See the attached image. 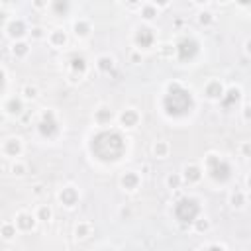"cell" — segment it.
I'll return each instance as SVG.
<instances>
[{
  "label": "cell",
  "mask_w": 251,
  "mask_h": 251,
  "mask_svg": "<svg viewBox=\"0 0 251 251\" xmlns=\"http://www.w3.org/2000/svg\"><path fill=\"white\" fill-rule=\"evenodd\" d=\"M163 114L171 120H182L190 116L196 108V100L190 88L182 86L178 80H171L165 88L163 100H161Z\"/></svg>",
  "instance_id": "6da1fadb"
},
{
  "label": "cell",
  "mask_w": 251,
  "mask_h": 251,
  "mask_svg": "<svg viewBox=\"0 0 251 251\" xmlns=\"http://www.w3.org/2000/svg\"><path fill=\"white\" fill-rule=\"evenodd\" d=\"M126 141L127 139L120 131L102 127V131L92 135L90 151L102 163H118L126 155V151H127V143Z\"/></svg>",
  "instance_id": "7a4b0ae2"
},
{
  "label": "cell",
  "mask_w": 251,
  "mask_h": 251,
  "mask_svg": "<svg viewBox=\"0 0 251 251\" xmlns=\"http://www.w3.org/2000/svg\"><path fill=\"white\" fill-rule=\"evenodd\" d=\"M206 175L216 182V184H227L231 178H233V169H231V163L224 157H220L218 153L210 151L204 155V167Z\"/></svg>",
  "instance_id": "3957f363"
},
{
  "label": "cell",
  "mask_w": 251,
  "mask_h": 251,
  "mask_svg": "<svg viewBox=\"0 0 251 251\" xmlns=\"http://www.w3.org/2000/svg\"><path fill=\"white\" fill-rule=\"evenodd\" d=\"M200 214H202V206L196 196H180L173 206V216L184 229L190 227L194 218H198Z\"/></svg>",
  "instance_id": "277c9868"
},
{
  "label": "cell",
  "mask_w": 251,
  "mask_h": 251,
  "mask_svg": "<svg viewBox=\"0 0 251 251\" xmlns=\"http://www.w3.org/2000/svg\"><path fill=\"white\" fill-rule=\"evenodd\" d=\"M61 122L55 114V110H43L39 120H37V133L43 137V139H57L61 135Z\"/></svg>",
  "instance_id": "5b68a950"
},
{
  "label": "cell",
  "mask_w": 251,
  "mask_h": 251,
  "mask_svg": "<svg viewBox=\"0 0 251 251\" xmlns=\"http://www.w3.org/2000/svg\"><path fill=\"white\" fill-rule=\"evenodd\" d=\"M200 55V43L190 37L184 35L175 43V59H178L180 63H190Z\"/></svg>",
  "instance_id": "8992f818"
},
{
  "label": "cell",
  "mask_w": 251,
  "mask_h": 251,
  "mask_svg": "<svg viewBox=\"0 0 251 251\" xmlns=\"http://www.w3.org/2000/svg\"><path fill=\"white\" fill-rule=\"evenodd\" d=\"M131 41H133L135 49H139V51H149V49L155 47L157 35H155V31H153V27H149L147 24H141V25L135 27Z\"/></svg>",
  "instance_id": "52a82bcc"
},
{
  "label": "cell",
  "mask_w": 251,
  "mask_h": 251,
  "mask_svg": "<svg viewBox=\"0 0 251 251\" xmlns=\"http://www.w3.org/2000/svg\"><path fill=\"white\" fill-rule=\"evenodd\" d=\"M67 65H69L67 78H69L71 84H78L88 75V61L84 59V55H78V53L71 55V59H69Z\"/></svg>",
  "instance_id": "ba28073f"
},
{
  "label": "cell",
  "mask_w": 251,
  "mask_h": 251,
  "mask_svg": "<svg viewBox=\"0 0 251 251\" xmlns=\"http://www.w3.org/2000/svg\"><path fill=\"white\" fill-rule=\"evenodd\" d=\"M57 200L63 208L67 210H73L78 202H80V190L75 186V184H65L57 190Z\"/></svg>",
  "instance_id": "9c48e42d"
},
{
  "label": "cell",
  "mask_w": 251,
  "mask_h": 251,
  "mask_svg": "<svg viewBox=\"0 0 251 251\" xmlns=\"http://www.w3.org/2000/svg\"><path fill=\"white\" fill-rule=\"evenodd\" d=\"M116 122L120 124L122 129L129 131V129H135V127L139 126V122H141V114H139L137 108L127 106V108H124L120 114H116Z\"/></svg>",
  "instance_id": "30bf717a"
},
{
  "label": "cell",
  "mask_w": 251,
  "mask_h": 251,
  "mask_svg": "<svg viewBox=\"0 0 251 251\" xmlns=\"http://www.w3.org/2000/svg\"><path fill=\"white\" fill-rule=\"evenodd\" d=\"M141 173L139 171H133V169H127V171H124L122 175H120V178H118V184H120V188L124 190V192H137L139 190V186H141Z\"/></svg>",
  "instance_id": "8fae6325"
},
{
  "label": "cell",
  "mask_w": 251,
  "mask_h": 251,
  "mask_svg": "<svg viewBox=\"0 0 251 251\" xmlns=\"http://www.w3.org/2000/svg\"><path fill=\"white\" fill-rule=\"evenodd\" d=\"M27 24H25V20H22V18H12V20H8L6 22V25H4V31H6V37L8 39H12V41H18V39H24L25 35H27Z\"/></svg>",
  "instance_id": "7c38bea8"
},
{
  "label": "cell",
  "mask_w": 251,
  "mask_h": 251,
  "mask_svg": "<svg viewBox=\"0 0 251 251\" xmlns=\"http://www.w3.org/2000/svg\"><path fill=\"white\" fill-rule=\"evenodd\" d=\"M2 155H6L8 159H18L22 157L24 153V139L20 135H10L2 141V147H0Z\"/></svg>",
  "instance_id": "4fadbf2b"
},
{
  "label": "cell",
  "mask_w": 251,
  "mask_h": 251,
  "mask_svg": "<svg viewBox=\"0 0 251 251\" xmlns=\"http://www.w3.org/2000/svg\"><path fill=\"white\" fill-rule=\"evenodd\" d=\"M180 176H182V184H188V186H194L202 180L204 176V169L196 163H184L182 169H180Z\"/></svg>",
  "instance_id": "5bb4252c"
},
{
  "label": "cell",
  "mask_w": 251,
  "mask_h": 251,
  "mask_svg": "<svg viewBox=\"0 0 251 251\" xmlns=\"http://www.w3.org/2000/svg\"><path fill=\"white\" fill-rule=\"evenodd\" d=\"M114 120H116V114H114V110H112L108 104H100V106L92 112V122H94L98 127H110Z\"/></svg>",
  "instance_id": "9a60e30c"
},
{
  "label": "cell",
  "mask_w": 251,
  "mask_h": 251,
  "mask_svg": "<svg viewBox=\"0 0 251 251\" xmlns=\"http://www.w3.org/2000/svg\"><path fill=\"white\" fill-rule=\"evenodd\" d=\"M14 224H16V227H18V231L29 233V231L35 229V226H37V218H35V214L27 212V210H20V212L14 216Z\"/></svg>",
  "instance_id": "2e32d148"
},
{
  "label": "cell",
  "mask_w": 251,
  "mask_h": 251,
  "mask_svg": "<svg viewBox=\"0 0 251 251\" xmlns=\"http://www.w3.org/2000/svg\"><path fill=\"white\" fill-rule=\"evenodd\" d=\"M2 110L6 112L8 118H20V116L25 112V100H24L20 94H14V96H10V98L4 102Z\"/></svg>",
  "instance_id": "e0dca14e"
},
{
  "label": "cell",
  "mask_w": 251,
  "mask_h": 251,
  "mask_svg": "<svg viewBox=\"0 0 251 251\" xmlns=\"http://www.w3.org/2000/svg\"><path fill=\"white\" fill-rule=\"evenodd\" d=\"M226 92V84L220 80V78H210L206 84H204V96L212 102H220V98L224 96Z\"/></svg>",
  "instance_id": "ac0fdd59"
},
{
  "label": "cell",
  "mask_w": 251,
  "mask_h": 251,
  "mask_svg": "<svg viewBox=\"0 0 251 251\" xmlns=\"http://www.w3.org/2000/svg\"><path fill=\"white\" fill-rule=\"evenodd\" d=\"M71 31H73V35H75L76 39H86V37H90V33H92V24H90V20H86V18H76V20L73 22V25H71Z\"/></svg>",
  "instance_id": "d6986e66"
},
{
  "label": "cell",
  "mask_w": 251,
  "mask_h": 251,
  "mask_svg": "<svg viewBox=\"0 0 251 251\" xmlns=\"http://www.w3.org/2000/svg\"><path fill=\"white\" fill-rule=\"evenodd\" d=\"M47 41H49L51 47L63 49V47H67V43H69V33H67L63 27H53V29L47 33Z\"/></svg>",
  "instance_id": "ffe728a7"
},
{
  "label": "cell",
  "mask_w": 251,
  "mask_h": 251,
  "mask_svg": "<svg viewBox=\"0 0 251 251\" xmlns=\"http://www.w3.org/2000/svg\"><path fill=\"white\" fill-rule=\"evenodd\" d=\"M149 153H151V157L153 159H159V161H163V159H167L169 155H171V143L167 141V139H155L153 143H151V147H149Z\"/></svg>",
  "instance_id": "44dd1931"
},
{
  "label": "cell",
  "mask_w": 251,
  "mask_h": 251,
  "mask_svg": "<svg viewBox=\"0 0 251 251\" xmlns=\"http://www.w3.org/2000/svg\"><path fill=\"white\" fill-rule=\"evenodd\" d=\"M29 51H31V45H29L25 39H18V41H12V45H10V55H12L14 59H18V61H24V59H27Z\"/></svg>",
  "instance_id": "7402d4cb"
},
{
  "label": "cell",
  "mask_w": 251,
  "mask_h": 251,
  "mask_svg": "<svg viewBox=\"0 0 251 251\" xmlns=\"http://www.w3.org/2000/svg\"><path fill=\"white\" fill-rule=\"evenodd\" d=\"M227 204L229 208L233 210H243L245 204H247V192L243 188H233L229 194H227Z\"/></svg>",
  "instance_id": "603a6c76"
},
{
  "label": "cell",
  "mask_w": 251,
  "mask_h": 251,
  "mask_svg": "<svg viewBox=\"0 0 251 251\" xmlns=\"http://www.w3.org/2000/svg\"><path fill=\"white\" fill-rule=\"evenodd\" d=\"M92 231H94V226H92L88 220H80V222H76L75 227H73V237H75L76 241H84V239H88V237L92 235Z\"/></svg>",
  "instance_id": "cb8c5ba5"
},
{
  "label": "cell",
  "mask_w": 251,
  "mask_h": 251,
  "mask_svg": "<svg viewBox=\"0 0 251 251\" xmlns=\"http://www.w3.org/2000/svg\"><path fill=\"white\" fill-rule=\"evenodd\" d=\"M94 65H96L98 73H102V75H110V73H114V69H116V59H114L112 55L104 53V55H98V57H96Z\"/></svg>",
  "instance_id": "d4e9b609"
},
{
  "label": "cell",
  "mask_w": 251,
  "mask_h": 251,
  "mask_svg": "<svg viewBox=\"0 0 251 251\" xmlns=\"http://www.w3.org/2000/svg\"><path fill=\"white\" fill-rule=\"evenodd\" d=\"M139 16H141V20L145 24H151V22H155L159 18V8L153 2H143L139 6Z\"/></svg>",
  "instance_id": "484cf974"
},
{
  "label": "cell",
  "mask_w": 251,
  "mask_h": 251,
  "mask_svg": "<svg viewBox=\"0 0 251 251\" xmlns=\"http://www.w3.org/2000/svg\"><path fill=\"white\" fill-rule=\"evenodd\" d=\"M241 88L239 86H231V88H226V92H224V96L220 98V102L226 106V108H231V106H235L239 100H241Z\"/></svg>",
  "instance_id": "4316f807"
},
{
  "label": "cell",
  "mask_w": 251,
  "mask_h": 251,
  "mask_svg": "<svg viewBox=\"0 0 251 251\" xmlns=\"http://www.w3.org/2000/svg\"><path fill=\"white\" fill-rule=\"evenodd\" d=\"M71 0H49V8H51V12L55 14V16H69V12H71Z\"/></svg>",
  "instance_id": "83f0119b"
},
{
  "label": "cell",
  "mask_w": 251,
  "mask_h": 251,
  "mask_svg": "<svg viewBox=\"0 0 251 251\" xmlns=\"http://www.w3.org/2000/svg\"><path fill=\"white\" fill-rule=\"evenodd\" d=\"M18 227H16V224L14 222H4L2 226H0V237L4 239V241H14L16 237H18Z\"/></svg>",
  "instance_id": "f1b7e54d"
},
{
  "label": "cell",
  "mask_w": 251,
  "mask_h": 251,
  "mask_svg": "<svg viewBox=\"0 0 251 251\" xmlns=\"http://www.w3.org/2000/svg\"><path fill=\"white\" fill-rule=\"evenodd\" d=\"M196 22H198V25H202V27H212L214 24H216V14L212 12V10H200L198 14H196Z\"/></svg>",
  "instance_id": "f546056e"
},
{
  "label": "cell",
  "mask_w": 251,
  "mask_h": 251,
  "mask_svg": "<svg viewBox=\"0 0 251 251\" xmlns=\"http://www.w3.org/2000/svg\"><path fill=\"white\" fill-rule=\"evenodd\" d=\"M20 96H22L25 102H33V100H37V96H39V88H37L33 82H25V84L22 86V90H20Z\"/></svg>",
  "instance_id": "4dcf8cb0"
},
{
  "label": "cell",
  "mask_w": 251,
  "mask_h": 251,
  "mask_svg": "<svg viewBox=\"0 0 251 251\" xmlns=\"http://www.w3.org/2000/svg\"><path fill=\"white\" fill-rule=\"evenodd\" d=\"M35 218L41 224H51V220H53V208L49 204H39L37 210H35Z\"/></svg>",
  "instance_id": "1f68e13d"
},
{
  "label": "cell",
  "mask_w": 251,
  "mask_h": 251,
  "mask_svg": "<svg viewBox=\"0 0 251 251\" xmlns=\"http://www.w3.org/2000/svg\"><path fill=\"white\" fill-rule=\"evenodd\" d=\"M190 227H192L196 233H208L210 227H212V224H210V220H208L204 214H200L198 218H194V222L190 224Z\"/></svg>",
  "instance_id": "d6a6232c"
},
{
  "label": "cell",
  "mask_w": 251,
  "mask_h": 251,
  "mask_svg": "<svg viewBox=\"0 0 251 251\" xmlns=\"http://www.w3.org/2000/svg\"><path fill=\"white\" fill-rule=\"evenodd\" d=\"M165 186L173 192V190H178L180 186H182V176H180V173H169L167 176H165Z\"/></svg>",
  "instance_id": "836d02e7"
},
{
  "label": "cell",
  "mask_w": 251,
  "mask_h": 251,
  "mask_svg": "<svg viewBox=\"0 0 251 251\" xmlns=\"http://www.w3.org/2000/svg\"><path fill=\"white\" fill-rule=\"evenodd\" d=\"M10 173L14 176H25L27 175V165L18 157V159H12V165H10Z\"/></svg>",
  "instance_id": "e575fe53"
},
{
  "label": "cell",
  "mask_w": 251,
  "mask_h": 251,
  "mask_svg": "<svg viewBox=\"0 0 251 251\" xmlns=\"http://www.w3.org/2000/svg\"><path fill=\"white\" fill-rule=\"evenodd\" d=\"M157 51H159V57L161 59H173L175 57V43H161L159 47H157Z\"/></svg>",
  "instance_id": "d590c367"
},
{
  "label": "cell",
  "mask_w": 251,
  "mask_h": 251,
  "mask_svg": "<svg viewBox=\"0 0 251 251\" xmlns=\"http://www.w3.org/2000/svg\"><path fill=\"white\" fill-rule=\"evenodd\" d=\"M27 35H29L31 41H39V39L47 37V31H45L41 25H31V27L27 29Z\"/></svg>",
  "instance_id": "8d00e7d4"
},
{
  "label": "cell",
  "mask_w": 251,
  "mask_h": 251,
  "mask_svg": "<svg viewBox=\"0 0 251 251\" xmlns=\"http://www.w3.org/2000/svg\"><path fill=\"white\" fill-rule=\"evenodd\" d=\"M200 249H222V251H227V245L220 243V241H214V243H202Z\"/></svg>",
  "instance_id": "74e56055"
},
{
  "label": "cell",
  "mask_w": 251,
  "mask_h": 251,
  "mask_svg": "<svg viewBox=\"0 0 251 251\" xmlns=\"http://www.w3.org/2000/svg\"><path fill=\"white\" fill-rule=\"evenodd\" d=\"M239 153H241L243 159H249V157H251V143H249V141H243V143L239 145Z\"/></svg>",
  "instance_id": "f35d334b"
},
{
  "label": "cell",
  "mask_w": 251,
  "mask_h": 251,
  "mask_svg": "<svg viewBox=\"0 0 251 251\" xmlns=\"http://www.w3.org/2000/svg\"><path fill=\"white\" fill-rule=\"evenodd\" d=\"M129 61H131L133 65H139V63L143 61V55H141V51H139V49H133V51L129 53Z\"/></svg>",
  "instance_id": "ab89813d"
},
{
  "label": "cell",
  "mask_w": 251,
  "mask_h": 251,
  "mask_svg": "<svg viewBox=\"0 0 251 251\" xmlns=\"http://www.w3.org/2000/svg\"><path fill=\"white\" fill-rule=\"evenodd\" d=\"M241 116H243V122L245 124H249V120H251V108H249V104L245 102L243 104V108H241Z\"/></svg>",
  "instance_id": "60d3db41"
},
{
  "label": "cell",
  "mask_w": 251,
  "mask_h": 251,
  "mask_svg": "<svg viewBox=\"0 0 251 251\" xmlns=\"http://www.w3.org/2000/svg\"><path fill=\"white\" fill-rule=\"evenodd\" d=\"M31 6L35 10H45L49 6V0H31Z\"/></svg>",
  "instance_id": "b9f144b4"
},
{
  "label": "cell",
  "mask_w": 251,
  "mask_h": 251,
  "mask_svg": "<svg viewBox=\"0 0 251 251\" xmlns=\"http://www.w3.org/2000/svg\"><path fill=\"white\" fill-rule=\"evenodd\" d=\"M151 2H153V4H155L159 10H163V8H167V6L171 4V0H151Z\"/></svg>",
  "instance_id": "7bdbcfd3"
},
{
  "label": "cell",
  "mask_w": 251,
  "mask_h": 251,
  "mask_svg": "<svg viewBox=\"0 0 251 251\" xmlns=\"http://www.w3.org/2000/svg\"><path fill=\"white\" fill-rule=\"evenodd\" d=\"M43 194V184H35L33 186V196H41Z\"/></svg>",
  "instance_id": "ee69618b"
},
{
  "label": "cell",
  "mask_w": 251,
  "mask_h": 251,
  "mask_svg": "<svg viewBox=\"0 0 251 251\" xmlns=\"http://www.w3.org/2000/svg\"><path fill=\"white\" fill-rule=\"evenodd\" d=\"M129 8H135V6H141V0H124Z\"/></svg>",
  "instance_id": "f6af8a7d"
},
{
  "label": "cell",
  "mask_w": 251,
  "mask_h": 251,
  "mask_svg": "<svg viewBox=\"0 0 251 251\" xmlns=\"http://www.w3.org/2000/svg\"><path fill=\"white\" fill-rule=\"evenodd\" d=\"M235 4H237V6H241V8H249L251 0H235Z\"/></svg>",
  "instance_id": "bcb514c9"
},
{
  "label": "cell",
  "mask_w": 251,
  "mask_h": 251,
  "mask_svg": "<svg viewBox=\"0 0 251 251\" xmlns=\"http://www.w3.org/2000/svg\"><path fill=\"white\" fill-rule=\"evenodd\" d=\"M120 214H122V218H129V216H131V210H129V208H122Z\"/></svg>",
  "instance_id": "7dc6e473"
},
{
  "label": "cell",
  "mask_w": 251,
  "mask_h": 251,
  "mask_svg": "<svg viewBox=\"0 0 251 251\" xmlns=\"http://www.w3.org/2000/svg\"><path fill=\"white\" fill-rule=\"evenodd\" d=\"M243 51H245V55H249V39H245V43H243Z\"/></svg>",
  "instance_id": "c3c4849f"
},
{
  "label": "cell",
  "mask_w": 251,
  "mask_h": 251,
  "mask_svg": "<svg viewBox=\"0 0 251 251\" xmlns=\"http://www.w3.org/2000/svg\"><path fill=\"white\" fill-rule=\"evenodd\" d=\"M210 0H192V4H198V6H204V4H208Z\"/></svg>",
  "instance_id": "681fc988"
},
{
  "label": "cell",
  "mask_w": 251,
  "mask_h": 251,
  "mask_svg": "<svg viewBox=\"0 0 251 251\" xmlns=\"http://www.w3.org/2000/svg\"><path fill=\"white\" fill-rule=\"evenodd\" d=\"M8 116H6V112L4 110H0V124H4V120H6Z\"/></svg>",
  "instance_id": "f907efd6"
},
{
  "label": "cell",
  "mask_w": 251,
  "mask_h": 251,
  "mask_svg": "<svg viewBox=\"0 0 251 251\" xmlns=\"http://www.w3.org/2000/svg\"><path fill=\"white\" fill-rule=\"evenodd\" d=\"M2 2H4V4H16L18 0H2Z\"/></svg>",
  "instance_id": "816d5d0a"
},
{
  "label": "cell",
  "mask_w": 251,
  "mask_h": 251,
  "mask_svg": "<svg viewBox=\"0 0 251 251\" xmlns=\"http://www.w3.org/2000/svg\"><path fill=\"white\" fill-rule=\"evenodd\" d=\"M216 2H220V4H227V2H231V0H216Z\"/></svg>",
  "instance_id": "f5cc1de1"
},
{
  "label": "cell",
  "mask_w": 251,
  "mask_h": 251,
  "mask_svg": "<svg viewBox=\"0 0 251 251\" xmlns=\"http://www.w3.org/2000/svg\"><path fill=\"white\" fill-rule=\"evenodd\" d=\"M4 86H6V84H2V82H0V90H2V88H4Z\"/></svg>",
  "instance_id": "db71d44e"
},
{
  "label": "cell",
  "mask_w": 251,
  "mask_h": 251,
  "mask_svg": "<svg viewBox=\"0 0 251 251\" xmlns=\"http://www.w3.org/2000/svg\"><path fill=\"white\" fill-rule=\"evenodd\" d=\"M122 2H124V0H122Z\"/></svg>",
  "instance_id": "11a10c76"
}]
</instances>
